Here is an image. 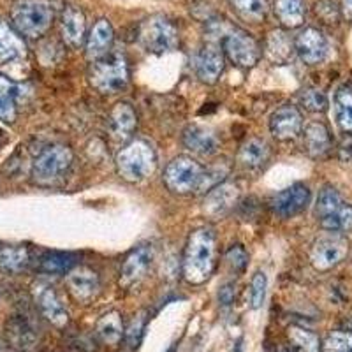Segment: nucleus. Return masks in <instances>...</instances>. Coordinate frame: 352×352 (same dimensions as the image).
Wrapping results in <instances>:
<instances>
[{"label":"nucleus","mask_w":352,"mask_h":352,"mask_svg":"<svg viewBox=\"0 0 352 352\" xmlns=\"http://www.w3.org/2000/svg\"><path fill=\"white\" fill-rule=\"evenodd\" d=\"M67 284V291L72 298L80 303H88L99 294L100 291V280L94 270L87 268V266H76L67 273L65 278Z\"/></svg>","instance_id":"9b49d317"},{"label":"nucleus","mask_w":352,"mask_h":352,"mask_svg":"<svg viewBox=\"0 0 352 352\" xmlns=\"http://www.w3.org/2000/svg\"><path fill=\"white\" fill-rule=\"evenodd\" d=\"M72 150L65 144L44 148L32 164V182L39 187H53L65 178L72 166Z\"/></svg>","instance_id":"20e7f679"},{"label":"nucleus","mask_w":352,"mask_h":352,"mask_svg":"<svg viewBox=\"0 0 352 352\" xmlns=\"http://www.w3.org/2000/svg\"><path fill=\"white\" fill-rule=\"evenodd\" d=\"M316 14L322 23L335 25L340 18V11H338V6L333 2V0H319L316 4Z\"/></svg>","instance_id":"ea45409f"},{"label":"nucleus","mask_w":352,"mask_h":352,"mask_svg":"<svg viewBox=\"0 0 352 352\" xmlns=\"http://www.w3.org/2000/svg\"><path fill=\"white\" fill-rule=\"evenodd\" d=\"M141 329H143V320L141 319L132 320L131 328L124 333V338H125V342H127L129 347H136V344L140 342Z\"/></svg>","instance_id":"c03bdc74"},{"label":"nucleus","mask_w":352,"mask_h":352,"mask_svg":"<svg viewBox=\"0 0 352 352\" xmlns=\"http://www.w3.org/2000/svg\"><path fill=\"white\" fill-rule=\"evenodd\" d=\"M270 157V146L264 140L259 138H250V140L245 141L240 146V152H238V162H240L243 168L256 169L268 160Z\"/></svg>","instance_id":"a878e982"},{"label":"nucleus","mask_w":352,"mask_h":352,"mask_svg":"<svg viewBox=\"0 0 352 352\" xmlns=\"http://www.w3.org/2000/svg\"><path fill=\"white\" fill-rule=\"evenodd\" d=\"M232 298H234V291L231 289V285H226L222 291H220V303L222 305H231Z\"/></svg>","instance_id":"49530a36"},{"label":"nucleus","mask_w":352,"mask_h":352,"mask_svg":"<svg viewBox=\"0 0 352 352\" xmlns=\"http://www.w3.org/2000/svg\"><path fill=\"white\" fill-rule=\"evenodd\" d=\"M138 125V116L129 102L113 106L108 118V132L113 143H125L132 138Z\"/></svg>","instance_id":"4468645a"},{"label":"nucleus","mask_w":352,"mask_h":352,"mask_svg":"<svg viewBox=\"0 0 352 352\" xmlns=\"http://www.w3.org/2000/svg\"><path fill=\"white\" fill-rule=\"evenodd\" d=\"M340 157L344 160H352V134H349L340 144Z\"/></svg>","instance_id":"a18cd8bd"},{"label":"nucleus","mask_w":352,"mask_h":352,"mask_svg":"<svg viewBox=\"0 0 352 352\" xmlns=\"http://www.w3.org/2000/svg\"><path fill=\"white\" fill-rule=\"evenodd\" d=\"M294 50L300 55L301 60L308 65H316L326 58L328 53V41L324 34L314 27L301 30L294 39Z\"/></svg>","instance_id":"ddd939ff"},{"label":"nucleus","mask_w":352,"mask_h":352,"mask_svg":"<svg viewBox=\"0 0 352 352\" xmlns=\"http://www.w3.org/2000/svg\"><path fill=\"white\" fill-rule=\"evenodd\" d=\"M217 238L212 228H199L188 236L184 252L182 273L192 285H199L210 278L215 268Z\"/></svg>","instance_id":"f257e3e1"},{"label":"nucleus","mask_w":352,"mask_h":352,"mask_svg":"<svg viewBox=\"0 0 352 352\" xmlns=\"http://www.w3.org/2000/svg\"><path fill=\"white\" fill-rule=\"evenodd\" d=\"M124 324H122V317L116 310L104 314L97 322V335L104 344L116 345L120 344L124 338Z\"/></svg>","instance_id":"c85d7f7f"},{"label":"nucleus","mask_w":352,"mask_h":352,"mask_svg":"<svg viewBox=\"0 0 352 352\" xmlns=\"http://www.w3.org/2000/svg\"><path fill=\"white\" fill-rule=\"evenodd\" d=\"M275 16L278 18L282 27L298 28L305 21V2L303 0H275Z\"/></svg>","instance_id":"bb28decb"},{"label":"nucleus","mask_w":352,"mask_h":352,"mask_svg":"<svg viewBox=\"0 0 352 352\" xmlns=\"http://www.w3.org/2000/svg\"><path fill=\"white\" fill-rule=\"evenodd\" d=\"M0 120L9 124L16 120V102L4 94H0Z\"/></svg>","instance_id":"37998d69"},{"label":"nucleus","mask_w":352,"mask_h":352,"mask_svg":"<svg viewBox=\"0 0 352 352\" xmlns=\"http://www.w3.org/2000/svg\"><path fill=\"white\" fill-rule=\"evenodd\" d=\"M228 175H229L228 164H217V166H210V168H204L203 176H201L199 187H197V192H210L213 187L220 185V182L224 180Z\"/></svg>","instance_id":"c9c22d12"},{"label":"nucleus","mask_w":352,"mask_h":352,"mask_svg":"<svg viewBox=\"0 0 352 352\" xmlns=\"http://www.w3.org/2000/svg\"><path fill=\"white\" fill-rule=\"evenodd\" d=\"M342 196L338 194V190L333 187H324L319 192V197H317V206H316V213L319 219H324V217L333 215L338 210L342 208Z\"/></svg>","instance_id":"f704fd0d"},{"label":"nucleus","mask_w":352,"mask_h":352,"mask_svg":"<svg viewBox=\"0 0 352 352\" xmlns=\"http://www.w3.org/2000/svg\"><path fill=\"white\" fill-rule=\"evenodd\" d=\"M238 199H240V187H238V184L224 182V184L213 187L206 194L204 213L212 217V219H219V217L226 215L238 203Z\"/></svg>","instance_id":"dca6fc26"},{"label":"nucleus","mask_w":352,"mask_h":352,"mask_svg":"<svg viewBox=\"0 0 352 352\" xmlns=\"http://www.w3.org/2000/svg\"><path fill=\"white\" fill-rule=\"evenodd\" d=\"M342 12L345 20H352V0H342Z\"/></svg>","instance_id":"de8ad7c7"},{"label":"nucleus","mask_w":352,"mask_h":352,"mask_svg":"<svg viewBox=\"0 0 352 352\" xmlns=\"http://www.w3.org/2000/svg\"><path fill=\"white\" fill-rule=\"evenodd\" d=\"M113 41H115V32L108 20L100 18L94 23L92 30L87 36V56L90 60H97L106 53L111 52Z\"/></svg>","instance_id":"412c9836"},{"label":"nucleus","mask_w":352,"mask_h":352,"mask_svg":"<svg viewBox=\"0 0 352 352\" xmlns=\"http://www.w3.org/2000/svg\"><path fill=\"white\" fill-rule=\"evenodd\" d=\"M322 229L329 232H347L352 231V206L351 204H342V208L333 215L320 219Z\"/></svg>","instance_id":"72a5a7b5"},{"label":"nucleus","mask_w":352,"mask_h":352,"mask_svg":"<svg viewBox=\"0 0 352 352\" xmlns=\"http://www.w3.org/2000/svg\"><path fill=\"white\" fill-rule=\"evenodd\" d=\"M30 254L27 247L11 245V247H0V270L9 273H18L27 268Z\"/></svg>","instance_id":"c756f323"},{"label":"nucleus","mask_w":352,"mask_h":352,"mask_svg":"<svg viewBox=\"0 0 352 352\" xmlns=\"http://www.w3.org/2000/svg\"><path fill=\"white\" fill-rule=\"evenodd\" d=\"M308 203H310V188L303 184H294L273 197L272 208L282 219H291L303 212Z\"/></svg>","instance_id":"f8f14e48"},{"label":"nucleus","mask_w":352,"mask_h":352,"mask_svg":"<svg viewBox=\"0 0 352 352\" xmlns=\"http://www.w3.org/2000/svg\"><path fill=\"white\" fill-rule=\"evenodd\" d=\"M90 85L100 94H116L129 83V67L125 56L118 52H109L92 62L88 72Z\"/></svg>","instance_id":"39448f33"},{"label":"nucleus","mask_w":352,"mask_h":352,"mask_svg":"<svg viewBox=\"0 0 352 352\" xmlns=\"http://www.w3.org/2000/svg\"><path fill=\"white\" fill-rule=\"evenodd\" d=\"M6 335H8L9 344L14 349L27 351L32 349L37 342V333L32 322L25 316H12L6 324Z\"/></svg>","instance_id":"4be33fe9"},{"label":"nucleus","mask_w":352,"mask_h":352,"mask_svg":"<svg viewBox=\"0 0 352 352\" xmlns=\"http://www.w3.org/2000/svg\"><path fill=\"white\" fill-rule=\"evenodd\" d=\"M275 352H291V351H287V349H276Z\"/></svg>","instance_id":"09e8293b"},{"label":"nucleus","mask_w":352,"mask_h":352,"mask_svg":"<svg viewBox=\"0 0 352 352\" xmlns=\"http://www.w3.org/2000/svg\"><path fill=\"white\" fill-rule=\"evenodd\" d=\"M222 52L238 67H254L261 58V46L250 34L243 30H229L222 37Z\"/></svg>","instance_id":"1a4fd4ad"},{"label":"nucleus","mask_w":352,"mask_h":352,"mask_svg":"<svg viewBox=\"0 0 352 352\" xmlns=\"http://www.w3.org/2000/svg\"><path fill=\"white\" fill-rule=\"evenodd\" d=\"M291 352H320L319 336L300 326H291L287 329Z\"/></svg>","instance_id":"7c9ffc66"},{"label":"nucleus","mask_w":352,"mask_h":352,"mask_svg":"<svg viewBox=\"0 0 352 352\" xmlns=\"http://www.w3.org/2000/svg\"><path fill=\"white\" fill-rule=\"evenodd\" d=\"M178 30L175 25L168 20L166 16H155L144 20L140 27V41L144 46V50L157 53L173 52L178 46Z\"/></svg>","instance_id":"0eeeda50"},{"label":"nucleus","mask_w":352,"mask_h":352,"mask_svg":"<svg viewBox=\"0 0 352 352\" xmlns=\"http://www.w3.org/2000/svg\"><path fill=\"white\" fill-rule=\"evenodd\" d=\"M224 52L219 46H204L196 58V72L203 83L213 85L219 81L220 74L224 71Z\"/></svg>","instance_id":"6ab92c4d"},{"label":"nucleus","mask_w":352,"mask_h":352,"mask_svg":"<svg viewBox=\"0 0 352 352\" xmlns=\"http://www.w3.org/2000/svg\"><path fill=\"white\" fill-rule=\"evenodd\" d=\"M76 268V256L69 252H46L39 261V270L46 275H67Z\"/></svg>","instance_id":"cd10ccee"},{"label":"nucleus","mask_w":352,"mask_h":352,"mask_svg":"<svg viewBox=\"0 0 352 352\" xmlns=\"http://www.w3.org/2000/svg\"><path fill=\"white\" fill-rule=\"evenodd\" d=\"M203 166L188 155H180L173 159L164 169V180L166 187L175 194H190L197 192L199 187L201 176H203Z\"/></svg>","instance_id":"423d86ee"},{"label":"nucleus","mask_w":352,"mask_h":352,"mask_svg":"<svg viewBox=\"0 0 352 352\" xmlns=\"http://www.w3.org/2000/svg\"><path fill=\"white\" fill-rule=\"evenodd\" d=\"M303 127V116L294 106H282L270 118V131L273 138L287 141L296 138Z\"/></svg>","instance_id":"a211bd4d"},{"label":"nucleus","mask_w":352,"mask_h":352,"mask_svg":"<svg viewBox=\"0 0 352 352\" xmlns=\"http://www.w3.org/2000/svg\"><path fill=\"white\" fill-rule=\"evenodd\" d=\"M157 166L152 144L144 140H132L116 153V171L129 184L148 178Z\"/></svg>","instance_id":"7ed1b4c3"},{"label":"nucleus","mask_w":352,"mask_h":352,"mask_svg":"<svg viewBox=\"0 0 352 352\" xmlns=\"http://www.w3.org/2000/svg\"><path fill=\"white\" fill-rule=\"evenodd\" d=\"M247 259H248L247 252H245V248L241 247V245L231 247L228 250V254H226V261H228L232 268L236 270V272H241V270H245V266H247Z\"/></svg>","instance_id":"79ce46f5"},{"label":"nucleus","mask_w":352,"mask_h":352,"mask_svg":"<svg viewBox=\"0 0 352 352\" xmlns=\"http://www.w3.org/2000/svg\"><path fill=\"white\" fill-rule=\"evenodd\" d=\"M305 148L314 159L324 157L331 150V134L328 127L319 122H312L305 127Z\"/></svg>","instance_id":"b1692460"},{"label":"nucleus","mask_w":352,"mask_h":352,"mask_svg":"<svg viewBox=\"0 0 352 352\" xmlns=\"http://www.w3.org/2000/svg\"><path fill=\"white\" fill-rule=\"evenodd\" d=\"M0 94H4L6 97H9V99H12L14 102H18V100H21L25 97V88L23 85L12 81L11 78L4 76V74L0 72Z\"/></svg>","instance_id":"a19ab883"},{"label":"nucleus","mask_w":352,"mask_h":352,"mask_svg":"<svg viewBox=\"0 0 352 352\" xmlns=\"http://www.w3.org/2000/svg\"><path fill=\"white\" fill-rule=\"evenodd\" d=\"M12 28L21 37H37L48 32L53 23V6L50 0H16L11 9Z\"/></svg>","instance_id":"f03ea898"},{"label":"nucleus","mask_w":352,"mask_h":352,"mask_svg":"<svg viewBox=\"0 0 352 352\" xmlns=\"http://www.w3.org/2000/svg\"><path fill=\"white\" fill-rule=\"evenodd\" d=\"M349 241L340 232H326L310 248V263L319 272H328L347 257Z\"/></svg>","instance_id":"6e6552de"},{"label":"nucleus","mask_w":352,"mask_h":352,"mask_svg":"<svg viewBox=\"0 0 352 352\" xmlns=\"http://www.w3.org/2000/svg\"><path fill=\"white\" fill-rule=\"evenodd\" d=\"M294 52V41L284 30H273L264 44V53L273 64H285Z\"/></svg>","instance_id":"393cba45"},{"label":"nucleus","mask_w":352,"mask_h":352,"mask_svg":"<svg viewBox=\"0 0 352 352\" xmlns=\"http://www.w3.org/2000/svg\"><path fill=\"white\" fill-rule=\"evenodd\" d=\"M231 4L243 20L252 21V23L263 21L266 12H268L266 0H231Z\"/></svg>","instance_id":"473e14b6"},{"label":"nucleus","mask_w":352,"mask_h":352,"mask_svg":"<svg viewBox=\"0 0 352 352\" xmlns=\"http://www.w3.org/2000/svg\"><path fill=\"white\" fill-rule=\"evenodd\" d=\"M301 104L312 113H324L328 109V97L317 88H308L301 94Z\"/></svg>","instance_id":"e433bc0d"},{"label":"nucleus","mask_w":352,"mask_h":352,"mask_svg":"<svg viewBox=\"0 0 352 352\" xmlns=\"http://www.w3.org/2000/svg\"><path fill=\"white\" fill-rule=\"evenodd\" d=\"M27 53V44L23 37L9 25L0 20V64H11L23 58Z\"/></svg>","instance_id":"5701e85b"},{"label":"nucleus","mask_w":352,"mask_h":352,"mask_svg":"<svg viewBox=\"0 0 352 352\" xmlns=\"http://www.w3.org/2000/svg\"><path fill=\"white\" fill-rule=\"evenodd\" d=\"M36 292V301L39 307L41 314L52 322L56 328H65L69 322V314L60 303V298L56 296L55 289L50 284H36L34 287Z\"/></svg>","instance_id":"2eb2a0df"},{"label":"nucleus","mask_w":352,"mask_h":352,"mask_svg":"<svg viewBox=\"0 0 352 352\" xmlns=\"http://www.w3.org/2000/svg\"><path fill=\"white\" fill-rule=\"evenodd\" d=\"M336 122L347 134H352V90L349 87H340L335 94Z\"/></svg>","instance_id":"2f4dec72"},{"label":"nucleus","mask_w":352,"mask_h":352,"mask_svg":"<svg viewBox=\"0 0 352 352\" xmlns=\"http://www.w3.org/2000/svg\"><path fill=\"white\" fill-rule=\"evenodd\" d=\"M153 261V245L143 243L140 247L132 248L127 257L124 259V264L120 268V278L118 284L122 289H132L134 285L140 284L144 278L148 268L152 266Z\"/></svg>","instance_id":"9d476101"},{"label":"nucleus","mask_w":352,"mask_h":352,"mask_svg":"<svg viewBox=\"0 0 352 352\" xmlns=\"http://www.w3.org/2000/svg\"><path fill=\"white\" fill-rule=\"evenodd\" d=\"M266 287H268V280H266V275L263 272H257L252 276V282H250V308L257 310L264 305L266 300Z\"/></svg>","instance_id":"4c0bfd02"},{"label":"nucleus","mask_w":352,"mask_h":352,"mask_svg":"<svg viewBox=\"0 0 352 352\" xmlns=\"http://www.w3.org/2000/svg\"><path fill=\"white\" fill-rule=\"evenodd\" d=\"M322 352H352V333H331L324 340Z\"/></svg>","instance_id":"58836bf2"},{"label":"nucleus","mask_w":352,"mask_h":352,"mask_svg":"<svg viewBox=\"0 0 352 352\" xmlns=\"http://www.w3.org/2000/svg\"><path fill=\"white\" fill-rule=\"evenodd\" d=\"M184 144L199 157H212L219 152V140L208 127L192 124L184 131Z\"/></svg>","instance_id":"aec40b11"},{"label":"nucleus","mask_w":352,"mask_h":352,"mask_svg":"<svg viewBox=\"0 0 352 352\" xmlns=\"http://www.w3.org/2000/svg\"><path fill=\"white\" fill-rule=\"evenodd\" d=\"M62 39L69 48L78 50L87 41V18L76 6H67L60 18Z\"/></svg>","instance_id":"f3484780"}]
</instances>
